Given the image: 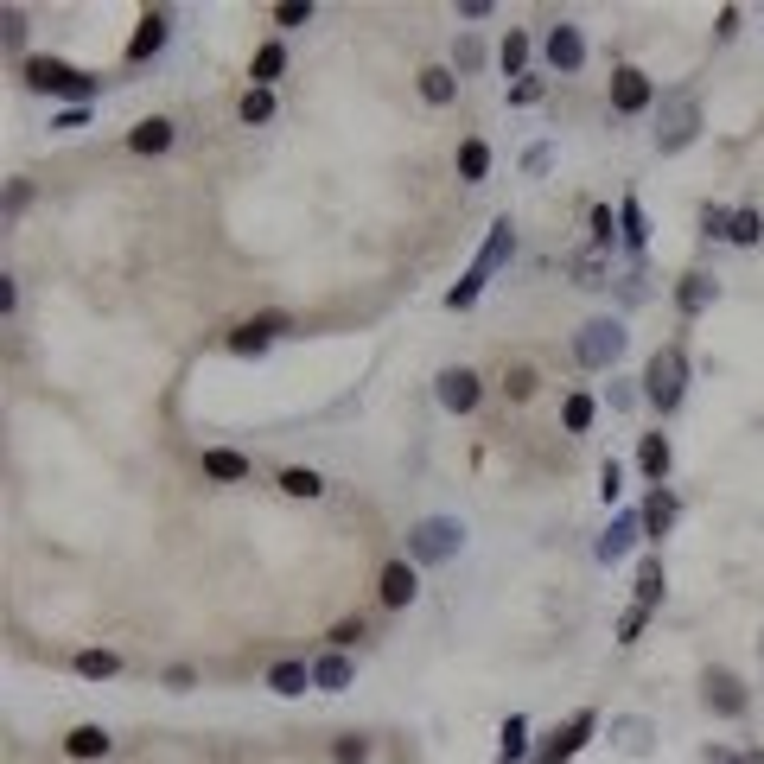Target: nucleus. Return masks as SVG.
<instances>
[{"instance_id": "f257e3e1", "label": "nucleus", "mask_w": 764, "mask_h": 764, "mask_svg": "<svg viewBox=\"0 0 764 764\" xmlns=\"http://www.w3.org/2000/svg\"><path fill=\"white\" fill-rule=\"evenodd\" d=\"M644 395L656 402V414H675V408H682V395H688V357H682V344H663V351L650 357Z\"/></svg>"}, {"instance_id": "f03ea898", "label": "nucleus", "mask_w": 764, "mask_h": 764, "mask_svg": "<svg viewBox=\"0 0 764 764\" xmlns=\"http://www.w3.org/2000/svg\"><path fill=\"white\" fill-rule=\"evenodd\" d=\"M624 325L618 319H593V325H580V338H573V357L586 363V370H605V363H618L624 357Z\"/></svg>"}, {"instance_id": "7ed1b4c3", "label": "nucleus", "mask_w": 764, "mask_h": 764, "mask_svg": "<svg viewBox=\"0 0 764 764\" xmlns=\"http://www.w3.org/2000/svg\"><path fill=\"white\" fill-rule=\"evenodd\" d=\"M26 83H32V90H51V96H90L96 90L83 71H71V64H58V58H32L26 64Z\"/></svg>"}, {"instance_id": "20e7f679", "label": "nucleus", "mask_w": 764, "mask_h": 764, "mask_svg": "<svg viewBox=\"0 0 764 764\" xmlns=\"http://www.w3.org/2000/svg\"><path fill=\"white\" fill-rule=\"evenodd\" d=\"M408 548H414V561H446V554H459V523L427 516V523L408 535Z\"/></svg>"}, {"instance_id": "39448f33", "label": "nucleus", "mask_w": 764, "mask_h": 764, "mask_svg": "<svg viewBox=\"0 0 764 764\" xmlns=\"http://www.w3.org/2000/svg\"><path fill=\"white\" fill-rule=\"evenodd\" d=\"M694 128H701V102H694V96H675L669 115H663V134H656V147H663V153H682V147L694 141Z\"/></svg>"}, {"instance_id": "423d86ee", "label": "nucleus", "mask_w": 764, "mask_h": 764, "mask_svg": "<svg viewBox=\"0 0 764 764\" xmlns=\"http://www.w3.org/2000/svg\"><path fill=\"white\" fill-rule=\"evenodd\" d=\"M497 255H510V223H497V230H491V242H484V255H478V268L453 287V306H472V300H478V287H484V274L497 268Z\"/></svg>"}, {"instance_id": "0eeeda50", "label": "nucleus", "mask_w": 764, "mask_h": 764, "mask_svg": "<svg viewBox=\"0 0 764 764\" xmlns=\"http://www.w3.org/2000/svg\"><path fill=\"white\" fill-rule=\"evenodd\" d=\"M274 332H287V319H281V312H262V319H249V325H236V332H230V351L255 357V351H268Z\"/></svg>"}, {"instance_id": "6e6552de", "label": "nucleus", "mask_w": 764, "mask_h": 764, "mask_svg": "<svg viewBox=\"0 0 764 764\" xmlns=\"http://www.w3.org/2000/svg\"><path fill=\"white\" fill-rule=\"evenodd\" d=\"M701 694H707V707H714V714H745V688H739L733 669H707Z\"/></svg>"}, {"instance_id": "1a4fd4ad", "label": "nucleus", "mask_w": 764, "mask_h": 764, "mask_svg": "<svg viewBox=\"0 0 764 764\" xmlns=\"http://www.w3.org/2000/svg\"><path fill=\"white\" fill-rule=\"evenodd\" d=\"M650 96H656V90H650V77H644V71H631V64H624V71L612 77V109H618V115L650 109Z\"/></svg>"}, {"instance_id": "9d476101", "label": "nucleus", "mask_w": 764, "mask_h": 764, "mask_svg": "<svg viewBox=\"0 0 764 764\" xmlns=\"http://www.w3.org/2000/svg\"><path fill=\"white\" fill-rule=\"evenodd\" d=\"M440 408L472 414V408H478V376H472V370H446V376H440Z\"/></svg>"}, {"instance_id": "9b49d317", "label": "nucleus", "mask_w": 764, "mask_h": 764, "mask_svg": "<svg viewBox=\"0 0 764 764\" xmlns=\"http://www.w3.org/2000/svg\"><path fill=\"white\" fill-rule=\"evenodd\" d=\"M548 64H554V71H580V64H586V39L573 26H554L548 32Z\"/></svg>"}, {"instance_id": "f8f14e48", "label": "nucleus", "mask_w": 764, "mask_h": 764, "mask_svg": "<svg viewBox=\"0 0 764 764\" xmlns=\"http://www.w3.org/2000/svg\"><path fill=\"white\" fill-rule=\"evenodd\" d=\"M414 593H421V580H414V567H402V561H389L382 567V605H414Z\"/></svg>"}, {"instance_id": "ddd939ff", "label": "nucleus", "mask_w": 764, "mask_h": 764, "mask_svg": "<svg viewBox=\"0 0 764 764\" xmlns=\"http://www.w3.org/2000/svg\"><path fill=\"white\" fill-rule=\"evenodd\" d=\"M198 465H204V478H217V484H242V478H249V459L230 453V446H211Z\"/></svg>"}, {"instance_id": "4468645a", "label": "nucleus", "mask_w": 764, "mask_h": 764, "mask_svg": "<svg viewBox=\"0 0 764 764\" xmlns=\"http://www.w3.org/2000/svg\"><path fill=\"white\" fill-rule=\"evenodd\" d=\"M160 45H166V13L153 7V13H141V32H134V39H128V58L141 64V58H153V51H160Z\"/></svg>"}, {"instance_id": "2eb2a0df", "label": "nucleus", "mask_w": 764, "mask_h": 764, "mask_svg": "<svg viewBox=\"0 0 764 764\" xmlns=\"http://www.w3.org/2000/svg\"><path fill=\"white\" fill-rule=\"evenodd\" d=\"M312 682H319L325 694L351 688V656H344V650H332V656H319V663H312Z\"/></svg>"}, {"instance_id": "dca6fc26", "label": "nucleus", "mask_w": 764, "mask_h": 764, "mask_svg": "<svg viewBox=\"0 0 764 764\" xmlns=\"http://www.w3.org/2000/svg\"><path fill=\"white\" fill-rule=\"evenodd\" d=\"M109 733H102V726H71V733H64V752H71V758H102V752H109Z\"/></svg>"}, {"instance_id": "f3484780", "label": "nucleus", "mask_w": 764, "mask_h": 764, "mask_svg": "<svg viewBox=\"0 0 764 764\" xmlns=\"http://www.w3.org/2000/svg\"><path fill=\"white\" fill-rule=\"evenodd\" d=\"M637 465H644L650 484H663V472H669V440H663V433H644V446H637Z\"/></svg>"}, {"instance_id": "a211bd4d", "label": "nucleus", "mask_w": 764, "mask_h": 764, "mask_svg": "<svg viewBox=\"0 0 764 764\" xmlns=\"http://www.w3.org/2000/svg\"><path fill=\"white\" fill-rule=\"evenodd\" d=\"M128 147H134V153H166V147H172V121H160V115L141 121V128L128 134Z\"/></svg>"}, {"instance_id": "6ab92c4d", "label": "nucleus", "mask_w": 764, "mask_h": 764, "mask_svg": "<svg viewBox=\"0 0 764 764\" xmlns=\"http://www.w3.org/2000/svg\"><path fill=\"white\" fill-rule=\"evenodd\" d=\"M421 96L427 102H453L459 96V77L446 71V64H427V71H421Z\"/></svg>"}, {"instance_id": "aec40b11", "label": "nucleus", "mask_w": 764, "mask_h": 764, "mask_svg": "<svg viewBox=\"0 0 764 764\" xmlns=\"http://www.w3.org/2000/svg\"><path fill=\"white\" fill-rule=\"evenodd\" d=\"M586 733H593V714H580V720H573V726H567V733H561V739H554V745H548V752H542V758H535V764H567V752H573V745H580Z\"/></svg>"}, {"instance_id": "412c9836", "label": "nucleus", "mask_w": 764, "mask_h": 764, "mask_svg": "<svg viewBox=\"0 0 764 764\" xmlns=\"http://www.w3.org/2000/svg\"><path fill=\"white\" fill-rule=\"evenodd\" d=\"M306 682H312V669H306V663H293V656L268 669V688H274V694H300Z\"/></svg>"}, {"instance_id": "4be33fe9", "label": "nucleus", "mask_w": 764, "mask_h": 764, "mask_svg": "<svg viewBox=\"0 0 764 764\" xmlns=\"http://www.w3.org/2000/svg\"><path fill=\"white\" fill-rule=\"evenodd\" d=\"M484 172H491V147H484V141H465V147H459V179L478 185Z\"/></svg>"}, {"instance_id": "5701e85b", "label": "nucleus", "mask_w": 764, "mask_h": 764, "mask_svg": "<svg viewBox=\"0 0 764 764\" xmlns=\"http://www.w3.org/2000/svg\"><path fill=\"white\" fill-rule=\"evenodd\" d=\"M281 491H287V497H319V491H325V478H319V472H306V465H287V472H281Z\"/></svg>"}, {"instance_id": "b1692460", "label": "nucleus", "mask_w": 764, "mask_h": 764, "mask_svg": "<svg viewBox=\"0 0 764 764\" xmlns=\"http://www.w3.org/2000/svg\"><path fill=\"white\" fill-rule=\"evenodd\" d=\"M669 523H675V497H669V491H650V503H644V529L663 535Z\"/></svg>"}, {"instance_id": "393cba45", "label": "nucleus", "mask_w": 764, "mask_h": 764, "mask_svg": "<svg viewBox=\"0 0 764 764\" xmlns=\"http://www.w3.org/2000/svg\"><path fill=\"white\" fill-rule=\"evenodd\" d=\"M637 523H644V516H624V523H612V535H605V542H599V561H618V554L631 548V535H637Z\"/></svg>"}, {"instance_id": "a878e982", "label": "nucleus", "mask_w": 764, "mask_h": 764, "mask_svg": "<svg viewBox=\"0 0 764 764\" xmlns=\"http://www.w3.org/2000/svg\"><path fill=\"white\" fill-rule=\"evenodd\" d=\"M115 669H121V656H109V650H83L77 656V675H90V682H109Z\"/></svg>"}, {"instance_id": "bb28decb", "label": "nucleus", "mask_w": 764, "mask_h": 764, "mask_svg": "<svg viewBox=\"0 0 764 764\" xmlns=\"http://www.w3.org/2000/svg\"><path fill=\"white\" fill-rule=\"evenodd\" d=\"M281 64H287L281 45H262V51H255V90H268V83L281 77Z\"/></svg>"}, {"instance_id": "cd10ccee", "label": "nucleus", "mask_w": 764, "mask_h": 764, "mask_svg": "<svg viewBox=\"0 0 764 764\" xmlns=\"http://www.w3.org/2000/svg\"><path fill=\"white\" fill-rule=\"evenodd\" d=\"M656 599H663V567L644 561V573H637V612H650Z\"/></svg>"}, {"instance_id": "c85d7f7f", "label": "nucleus", "mask_w": 764, "mask_h": 764, "mask_svg": "<svg viewBox=\"0 0 764 764\" xmlns=\"http://www.w3.org/2000/svg\"><path fill=\"white\" fill-rule=\"evenodd\" d=\"M535 382H542V376H535V363H510L503 389H510V402H529V395H535Z\"/></svg>"}, {"instance_id": "c756f323", "label": "nucleus", "mask_w": 764, "mask_h": 764, "mask_svg": "<svg viewBox=\"0 0 764 764\" xmlns=\"http://www.w3.org/2000/svg\"><path fill=\"white\" fill-rule=\"evenodd\" d=\"M758 236H764L758 211H733V217H726V242H758Z\"/></svg>"}, {"instance_id": "7c9ffc66", "label": "nucleus", "mask_w": 764, "mask_h": 764, "mask_svg": "<svg viewBox=\"0 0 764 764\" xmlns=\"http://www.w3.org/2000/svg\"><path fill=\"white\" fill-rule=\"evenodd\" d=\"M561 421H567V433H586V427H593V395H567Z\"/></svg>"}, {"instance_id": "2f4dec72", "label": "nucleus", "mask_w": 764, "mask_h": 764, "mask_svg": "<svg viewBox=\"0 0 764 764\" xmlns=\"http://www.w3.org/2000/svg\"><path fill=\"white\" fill-rule=\"evenodd\" d=\"M707 300H714V281H707V274H688L682 281V312H701Z\"/></svg>"}, {"instance_id": "473e14b6", "label": "nucleus", "mask_w": 764, "mask_h": 764, "mask_svg": "<svg viewBox=\"0 0 764 764\" xmlns=\"http://www.w3.org/2000/svg\"><path fill=\"white\" fill-rule=\"evenodd\" d=\"M497 58H503V71H523V58H529V39H523V32H510V39H503V51H497Z\"/></svg>"}, {"instance_id": "72a5a7b5", "label": "nucleus", "mask_w": 764, "mask_h": 764, "mask_svg": "<svg viewBox=\"0 0 764 764\" xmlns=\"http://www.w3.org/2000/svg\"><path fill=\"white\" fill-rule=\"evenodd\" d=\"M332 758H338V764H363V758H370V739H357V733H344V739L332 745Z\"/></svg>"}, {"instance_id": "f704fd0d", "label": "nucleus", "mask_w": 764, "mask_h": 764, "mask_svg": "<svg viewBox=\"0 0 764 764\" xmlns=\"http://www.w3.org/2000/svg\"><path fill=\"white\" fill-rule=\"evenodd\" d=\"M274 115V96L268 90H249V96H242V121H268Z\"/></svg>"}, {"instance_id": "c9c22d12", "label": "nucleus", "mask_w": 764, "mask_h": 764, "mask_svg": "<svg viewBox=\"0 0 764 764\" xmlns=\"http://www.w3.org/2000/svg\"><path fill=\"white\" fill-rule=\"evenodd\" d=\"M306 20H312L306 0H281V7H274V26H306Z\"/></svg>"}, {"instance_id": "e433bc0d", "label": "nucleus", "mask_w": 764, "mask_h": 764, "mask_svg": "<svg viewBox=\"0 0 764 764\" xmlns=\"http://www.w3.org/2000/svg\"><path fill=\"white\" fill-rule=\"evenodd\" d=\"M351 637H363V618H344V624H332V644H338V650L351 644Z\"/></svg>"}, {"instance_id": "4c0bfd02", "label": "nucleus", "mask_w": 764, "mask_h": 764, "mask_svg": "<svg viewBox=\"0 0 764 764\" xmlns=\"http://www.w3.org/2000/svg\"><path fill=\"white\" fill-rule=\"evenodd\" d=\"M637 631H644V612H624V624H618V644H637Z\"/></svg>"}, {"instance_id": "58836bf2", "label": "nucleus", "mask_w": 764, "mask_h": 764, "mask_svg": "<svg viewBox=\"0 0 764 764\" xmlns=\"http://www.w3.org/2000/svg\"><path fill=\"white\" fill-rule=\"evenodd\" d=\"M593 236H599V242H612V211H605V204L593 211Z\"/></svg>"}, {"instance_id": "ea45409f", "label": "nucleus", "mask_w": 764, "mask_h": 764, "mask_svg": "<svg viewBox=\"0 0 764 764\" xmlns=\"http://www.w3.org/2000/svg\"><path fill=\"white\" fill-rule=\"evenodd\" d=\"M739 764H764V752H758V758H739Z\"/></svg>"}]
</instances>
